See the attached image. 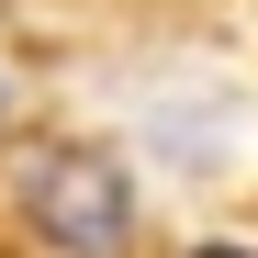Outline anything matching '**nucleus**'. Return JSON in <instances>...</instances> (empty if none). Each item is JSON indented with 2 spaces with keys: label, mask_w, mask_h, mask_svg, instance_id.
<instances>
[{
  "label": "nucleus",
  "mask_w": 258,
  "mask_h": 258,
  "mask_svg": "<svg viewBox=\"0 0 258 258\" xmlns=\"http://www.w3.org/2000/svg\"><path fill=\"white\" fill-rule=\"evenodd\" d=\"M23 213H34L45 247L101 258V247H123V225H135V191H123V168L101 146H45V157L23 168Z\"/></svg>",
  "instance_id": "1"
},
{
  "label": "nucleus",
  "mask_w": 258,
  "mask_h": 258,
  "mask_svg": "<svg viewBox=\"0 0 258 258\" xmlns=\"http://www.w3.org/2000/svg\"><path fill=\"white\" fill-rule=\"evenodd\" d=\"M191 258H247V247H191Z\"/></svg>",
  "instance_id": "2"
}]
</instances>
